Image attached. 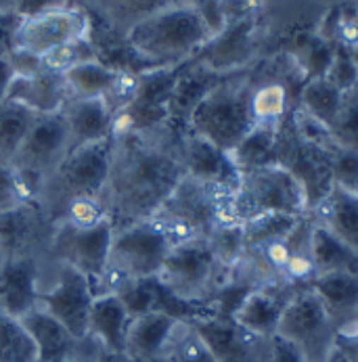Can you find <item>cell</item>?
<instances>
[{
    "label": "cell",
    "mask_w": 358,
    "mask_h": 362,
    "mask_svg": "<svg viewBox=\"0 0 358 362\" xmlns=\"http://www.w3.org/2000/svg\"><path fill=\"white\" fill-rule=\"evenodd\" d=\"M180 145L183 132L170 126L113 136L111 176L101 195L113 230L149 220L187 176Z\"/></svg>",
    "instance_id": "obj_1"
},
{
    "label": "cell",
    "mask_w": 358,
    "mask_h": 362,
    "mask_svg": "<svg viewBox=\"0 0 358 362\" xmlns=\"http://www.w3.org/2000/svg\"><path fill=\"white\" fill-rule=\"evenodd\" d=\"M209 32L191 4H170L137 19L126 42L155 67L178 65L193 59L209 40Z\"/></svg>",
    "instance_id": "obj_2"
},
{
    "label": "cell",
    "mask_w": 358,
    "mask_h": 362,
    "mask_svg": "<svg viewBox=\"0 0 358 362\" xmlns=\"http://www.w3.org/2000/svg\"><path fill=\"white\" fill-rule=\"evenodd\" d=\"M264 214L308 216V202L300 180L279 163L241 172L237 191L222 197L220 222H248Z\"/></svg>",
    "instance_id": "obj_3"
},
{
    "label": "cell",
    "mask_w": 358,
    "mask_h": 362,
    "mask_svg": "<svg viewBox=\"0 0 358 362\" xmlns=\"http://www.w3.org/2000/svg\"><path fill=\"white\" fill-rule=\"evenodd\" d=\"M254 126L252 80H248L243 71H237L193 109L187 130L231 153Z\"/></svg>",
    "instance_id": "obj_4"
},
{
    "label": "cell",
    "mask_w": 358,
    "mask_h": 362,
    "mask_svg": "<svg viewBox=\"0 0 358 362\" xmlns=\"http://www.w3.org/2000/svg\"><path fill=\"white\" fill-rule=\"evenodd\" d=\"M111 161L113 136L71 149L49 174L40 195H45L49 207L61 214H65L67 206L76 199L101 197L111 176Z\"/></svg>",
    "instance_id": "obj_5"
},
{
    "label": "cell",
    "mask_w": 358,
    "mask_h": 362,
    "mask_svg": "<svg viewBox=\"0 0 358 362\" xmlns=\"http://www.w3.org/2000/svg\"><path fill=\"white\" fill-rule=\"evenodd\" d=\"M157 276L183 300L209 306L214 293L229 281L231 270L216 259L207 239H191L172 245Z\"/></svg>",
    "instance_id": "obj_6"
},
{
    "label": "cell",
    "mask_w": 358,
    "mask_h": 362,
    "mask_svg": "<svg viewBox=\"0 0 358 362\" xmlns=\"http://www.w3.org/2000/svg\"><path fill=\"white\" fill-rule=\"evenodd\" d=\"M220 193L191 176H185L168 199L157 207L151 220L166 230L172 245L191 239H207L220 222Z\"/></svg>",
    "instance_id": "obj_7"
},
{
    "label": "cell",
    "mask_w": 358,
    "mask_h": 362,
    "mask_svg": "<svg viewBox=\"0 0 358 362\" xmlns=\"http://www.w3.org/2000/svg\"><path fill=\"white\" fill-rule=\"evenodd\" d=\"M277 335L291 341L308 362H325L337 348L335 320L310 285L298 289L287 304L279 320Z\"/></svg>",
    "instance_id": "obj_8"
},
{
    "label": "cell",
    "mask_w": 358,
    "mask_h": 362,
    "mask_svg": "<svg viewBox=\"0 0 358 362\" xmlns=\"http://www.w3.org/2000/svg\"><path fill=\"white\" fill-rule=\"evenodd\" d=\"M172 250V241L155 220H143L113 233L107 272L122 279L157 276Z\"/></svg>",
    "instance_id": "obj_9"
},
{
    "label": "cell",
    "mask_w": 358,
    "mask_h": 362,
    "mask_svg": "<svg viewBox=\"0 0 358 362\" xmlns=\"http://www.w3.org/2000/svg\"><path fill=\"white\" fill-rule=\"evenodd\" d=\"M331 153L333 151H327L318 145L304 141L296 132L289 115L281 124L277 139V163L289 170L304 187L308 214L333 191Z\"/></svg>",
    "instance_id": "obj_10"
},
{
    "label": "cell",
    "mask_w": 358,
    "mask_h": 362,
    "mask_svg": "<svg viewBox=\"0 0 358 362\" xmlns=\"http://www.w3.org/2000/svg\"><path fill=\"white\" fill-rule=\"evenodd\" d=\"M113 233L109 218L91 228H78L69 222H61L52 237V256L61 259V264L74 266L86 274L93 287V283H97L107 270Z\"/></svg>",
    "instance_id": "obj_11"
},
{
    "label": "cell",
    "mask_w": 358,
    "mask_h": 362,
    "mask_svg": "<svg viewBox=\"0 0 358 362\" xmlns=\"http://www.w3.org/2000/svg\"><path fill=\"white\" fill-rule=\"evenodd\" d=\"M69 153V130L63 113L38 115L21 147L11 159L17 172L49 178L52 170Z\"/></svg>",
    "instance_id": "obj_12"
},
{
    "label": "cell",
    "mask_w": 358,
    "mask_h": 362,
    "mask_svg": "<svg viewBox=\"0 0 358 362\" xmlns=\"http://www.w3.org/2000/svg\"><path fill=\"white\" fill-rule=\"evenodd\" d=\"M88 17L82 11L63 4L40 15L21 19L17 32V47L47 57L49 52L67 42L88 38Z\"/></svg>",
    "instance_id": "obj_13"
},
{
    "label": "cell",
    "mask_w": 358,
    "mask_h": 362,
    "mask_svg": "<svg viewBox=\"0 0 358 362\" xmlns=\"http://www.w3.org/2000/svg\"><path fill=\"white\" fill-rule=\"evenodd\" d=\"M93 302L95 293L88 276L67 264H61L57 287L38 298L40 308L52 314L78 339L88 335Z\"/></svg>",
    "instance_id": "obj_14"
},
{
    "label": "cell",
    "mask_w": 358,
    "mask_h": 362,
    "mask_svg": "<svg viewBox=\"0 0 358 362\" xmlns=\"http://www.w3.org/2000/svg\"><path fill=\"white\" fill-rule=\"evenodd\" d=\"M180 151H183L187 176L214 189L222 197H229L237 191L241 182V172L233 163L231 153L222 151L207 139L193 134L189 130L183 134Z\"/></svg>",
    "instance_id": "obj_15"
},
{
    "label": "cell",
    "mask_w": 358,
    "mask_h": 362,
    "mask_svg": "<svg viewBox=\"0 0 358 362\" xmlns=\"http://www.w3.org/2000/svg\"><path fill=\"white\" fill-rule=\"evenodd\" d=\"M214 352L216 362H270V339L254 335L233 318L207 316L191 320Z\"/></svg>",
    "instance_id": "obj_16"
},
{
    "label": "cell",
    "mask_w": 358,
    "mask_h": 362,
    "mask_svg": "<svg viewBox=\"0 0 358 362\" xmlns=\"http://www.w3.org/2000/svg\"><path fill=\"white\" fill-rule=\"evenodd\" d=\"M258 13L229 23L220 34L212 36L193 57V61L220 74H235L252 59Z\"/></svg>",
    "instance_id": "obj_17"
},
{
    "label": "cell",
    "mask_w": 358,
    "mask_h": 362,
    "mask_svg": "<svg viewBox=\"0 0 358 362\" xmlns=\"http://www.w3.org/2000/svg\"><path fill=\"white\" fill-rule=\"evenodd\" d=\"M298 289L302 287H294L285 281H272L260 285L243 300L233 320L246 331L270 339L272 335H277L279 320Z\"/></svg>",
    "instance_id": "obj_18"
},
{
    "label": "cell",
    "mask_w": 358,
    "mask_h": 362,
    "mask_svg": "<svg viewBox=\"0 0 358 362\" xmlns=\"http://www.w3.org/2000/svg\"><path fill=\"white\" fill-rule=\"evenodd\" d=\"M231 76L233 74L214 71V69L205 67V65L193 61V59L185 61L183 69L178 74V80L174 84L170 103H168V111H170L168 126L174 128L176 132L185 134L187 128H189V117H191L193 109L202 103L218 84H222Z\"/></svg>",
    "instance_id": "obj_19"
},
{
    "label": "cell",
    "mask_w": 358,
    "mask_h": 362,
    "mask_svg": "<svg viewBox=\"0 0 358 362\" xmlns=\"http://www.w3.org/2000/svg\"><path fill=\"white\" fill-rule=\"evenodd\" d=\"M36 276L38 264L32 256H13L4 259L0 268V306L6 316L19 320L40 306Z\"/></svg>",
    "instance_id": "obj_20"
},
{
    "label": "cell",
    "mask_w": 358,
    "mask_h": 362,
    "mask_svg": "<svg viewBox=\"0 0 358 362\" xmlns=\"http://www.w3.org/2000/svg\"><path fill=\"white\" fill-rule=\"evenodd\" d=\"M4 101L25 105L38 115H51L65 109V105L71 101V90L65 74L45 67L34 78H13Z\"/></svg>",
    "instance_id": "obj_21"
},
{
    "label": "cell",
    "mask_w": 358,
    "mask_h": 362,
    "mask_svg": "<svg viewBox=\"0 0 358 362\" xmlns=\"http://www.w3.org/2000/svg\"><path fill=\"white\" fill-rule=\"evenodd\" d=\"M61 113L69 130V151L91 143L109 141L113 136L115 113L103 97L71 99Z\"/></svg>",
    "instance_id": "obj_22"
},
{
    "label": "cell",
    "mask_w": 358,
    "mask_h": 362,
    "mask_svg": "<svg viewBox=\"0 0 358 362\" xmlns=\"http://www.w3.org/2000/svg\"><path fill=\"white\" fill-rule=\"evenodd\" d=\"M180 320L149 312L143 316H134L128 325L126 333V356L134 362H145L159 358L170 333Z\"/></svg>",
    "instance_id": "obj_23"
},
{
    "label": "cell",
    "mask_w": 358,
    "mask_h": 362,
    "mask_svg": "<svg viewBox=\"0 0 358 362\" xmlns=\"http://www.w3.org/2000/svg\"><path fill=\"white\" fill-rule=\"evenodd\" d=\"M132 316L115 293L97 296L91 308L88 333L101 341L107 352L126 354V333Z\"/></svg>",
    "instance_id": "obj_24"
},
{
    "label": "cell",
    "mask_w": 358,
    "mask_h": 362,
    "mask_svg": "<svg viewBox=\"0 0 358 362\" xmlns=\"http://www.w3.org/2000/svg\"><path fill=\"white\" fill-rule=\"evenodd\" d=\"M310 216L358 254V195L333 187V191L310 211Z\"/></svg>",
    "instance_id": "obj_25"
},
{
    "label": "cell",
    "mask_w": 358,
    "mask_h": 362,
    "mask_svg": "<svg viewBox=\"0 0 358 362\" xmlns=\"http://www.w3.org/2000/svg\"><path fill=\"white\" fill-rule=\"evenodd\" d=\"M310 254H312L316 276L318 274H331V272H352V274H358L357 252L350 250L337 235H333L329 228H325L318 222L312 224Z\"/></svg>",
    "instance_id": "obj_26"
},
{
    "label": "cell",
    "mask_w": 358,
    "mask_h": 362,
    "mask_svg": "<svg viewBox=\"0 0 358 362\" xmlns=\"http://www.w3.org/2000/svg\"><path fill=\"white\" fill-rule=\"evenodd\" d=\"M122 76H124L122 71L105 65L99 59L84 61L65 71L71 99H99V97L105 99L117 86Z\"/></svg>",
    "instance_id": "obj_27"
},
{
    "label": "cell",
    "mask_w": 358,
    "mask_h": 362,
    "mask_svg": "<svg viewBox=\"0 0 358 362\" xmlns=\"http://www.w3.org/2000/svg\"><path fill=\"white\" fill-rule=\"evenodd\" d=\"M277 139L279 128L256 124L241 143L231 151V159L239 172H252L264 165L277 163Z\"/></svg>",
    "instance_id": "obj_28"
},
{
    "label": "cell",
    "mask_w": 358,
    "mask_h": 362,
    "mask_svg": "<svg viewBox=\"0 0 358 362\" xmlns=\"http://www.w3.org/2000/svg\"><path fill=\"white\" fill-rule=\"evenodd\" d=\"M310 287L325 302L333 320H340L358 308V274L352 272L318 274L312 279Z\"/></svg>",
    "instance_id": "obj_29"
},
{
    "label": "cell",
    "mask_w": 358,
    "mask_h": 362,
    "mask_svg": "<svg viewBox=\"0 0 358 362\" xmlns=\"http://www.w3.org/2000/svg\"><path fill=\"white\" fill-rule=\"evenodd\" d=\"M291 109L294 105L289 99V88L283 80L272 78L258 86L252 84V113L256 124L281 128Z\"/></svg>",
    "instance_id": "obj_30"
},
{
    "label": "cell",
    "mask_w": 358,
    "mask_h": 362,
    "mask_svg": "<svg viewBox=\"0 0 358 362\" xmlns=\"http://www.w3.org/2000/svg\"><path fill=\"white\" fill-rule=\"evenodd\" d=\"M38 119V113H34L30 107L15 101H2L0 103V159L8 161L21 147L23 139L28 136L30 128Z\"/></svg>",
    "instance_id": "obj_31"
},
{
    "label": "cell",
    "mask_w": 358,
    "mask_h": 362,
    "mask_svg": "<svg viewBox=\"0 0 358 362\" xmlns=\"http://www.w3.org/2000/svg\"><path fill=\"white\" fill-rule=\"evenodd\" d=\"M333 45L325 40L318 32L314 34H304L298 38L294 51H291V63L304 78V82L314 80V78H325L331 61H333Z\"/></svg>",
    "instance_id": "obj_32"
},
{
    "label": "cell",
    "mask_w": 358,
    "mask_h": 362,
    "mask_svg": "<svg viewBox=\"0 0 358 362\" xmlns=\"http://www.w3.org/2000/svg\"><path fill=\"white\" fill-rule=\"evenodd\" d=\"M342 103H344V93L337 86H333L327 78H314L302 86L298 107H302L312 117H316L318 122L331 128V124L335 122L342 109Z\"/></svg>",
    "instance_id": "obj_33"
},
{
    "label": "cell",
    "mask_w": 358,
    "mask_h": 362,
    "mask_svg": "<svg viewBox=\"0 0 358 362\" xmlns=\"http://www.w3.org/2000/svg\"><path fill=\"white\" fill-rule=\"evenodd\" d=\"M161 356L168 362H216L214 352L191 322H178L170 333Z\"/></svg>",
    "instance_id": "obj_34"
},
{
    "label": "cell",
    "mask_w": 358,
    "mask_h": 362,
    "mask_svg": "<svg viewBox=\"0 0 358 362\" xmlns=\"http://www.w3.org/2000/svg\"><path fill=\"white\" fill-rule=\"evenodd\" d=\"M302 218L304 216H291V214H264L243 222L246 250L285 239Z\"/></svg>",
    "instance_id": "obj_35"
},
{
    "label": "cell",
    "mask_w": 358,
    "mask_h": 362,
    "mask_svg": "<svg viewBox=\"0 0 358 362\" xmlns=\"http://www.w3.org/2000/svg\"><path fill=\"white\" fill-rule=\"evenodd\" d=\"M0 362H38V350L21 320L4 316L0 320Z\"/></svg>",
    "instance_id": "obj_36"
},
{
    "label": "cell",
    "mask_w": 358,
    "mask_h": 362,
    "mask_svg": "<svg viewBox=\"0 0 358 362\" xmlns=\"http://www.w3.org/2000/svg\"><path fill=\"white\" fill-rule=\"evenodd\" d=\"M32 209L30 206H19L8 211H0V252L6 258H13L19 247L25 245V241L32 235Z\"/></svg>",
    "instance_id": "obj_37"
},
{
    "label": "cell",
    "mask_w": 358,
    "mask_h": 362,
    "mask_svg": "<svg viewBox=\"0 0 358 362\" xmlns=\"http://www.w3.org/2000/svg\"><path fill=\"white\" fill-rule=\"evenodd\" d=\"M207 243L216 259L224 268H233L246 252V235L243 224L239 222H218L207 237Z\"/></svg>",
    "instance_id": "obj_38"
},
{
    "label": "cell",
    "mask_w": 358,
    "mask_h": 362,
    "mask_svg": "<svg viewBox=\"0 0 358 362\" xmlns=\"http://www.w3.org/2000/svg\"><path fill=\"white\" fill-rule=\"evenodd\" d=\"M99 59L97 47L88 40V38H80L74 42H67L59 49H54L45 57V67L52 69V71H61L65 74L67 69L84 63V61H95Z\"/></svg>",
    "instance_id": "obj_39"
},
{
    "label": "cell",
    "mask_w": 358,
    "mask_h": 362,
    "mask_svg": "<svg viewBox=\"0 0 358 362\" xmlns=\"http://www.w3.org/2000/svg\"><path fill=\"white\" fill-rule=\"evenodd\" d=\"M331 134L342 147L358 149V90L344 95L342 109L331 124Z\"/></svg>",
    "instance_id": "obj_40"
},
{
    "label": "cell",
    "mask_w": 358,
    "mask_h": 362,
    "mask_svg": "<svg viewBox=\"0 0 358 362\" xmlns=\"http://www.w3.org/2000/svg\"><path fill=\"white\" fill-rule=\"evenodd\" d=\"M331 178L333 187L358 195V149L340 145L331 153Z\"/></svg>",
    "instance_id": "obj_41"
},
{
    "label": "cell",
    "mask_w": 358,
    "mask_h": 362,
    "mask_svg": "<svg viewBox=\"0 0 358 362\" xmlns=\"http://www.w3.org/2000/svg\"><path fill=\"white\" fill-rule=\"evenodd\" d=\"M333 49H335L333 61H331V67L325 78L333 86H337L344 95L358 90V67L354 63L352 51H348L344 47H333Z\"/></svg>",
    "instance_id": "obj_42"
},
{
    "label": "cell",
    "mask_w": 358,
    "mask_h": 362,
    "mask_svg": "<svg viewBox=\"0 0 358 362\" xmlns=\"http://www.w3.org/2000/svg\"><path fill=\"white\" fill-rule=\"evenodd\" d=\"M25 204L28 199L23 197L15 168L8 161L0 159V211H8Z\"/></svg>",
    "instance_id": "obj_43"
},
{
    "label": "cell",
    "mask_w": 358,
    "mask_h": 362,
    "mask_svg": "<svg viewBox=\"0 0 358 362\" xmlns=\"http://www.w3.org/2000/svg\"><path fill=\"white\" fill-rule=\"evenodd\" d=\"M6 59L11 63L15 78H34L45 69V57L32 51H25V49H19V47H15Z\"/></svg>",
    "instance_id": "obj_44"
},
{
    "label": "cell",
    "mask_w": 358,
    "mask_h": 362,
    "mask_svg": "<svg viewBox=\"0 0 358 362\" xmlns=\"http://www.w3.org/2000/svg\"><path fill=\"white\" fill-rule=\"evenodd\" d=\"M189 4L202 17L204 25L207 28V32H209V36H216V34H220L226 28V19H224L220 0H191Z\"/></svg>",
    "instance_id": "obj_45"
},
{
    "label": "cell",
    "mask_w": 358,
    "mask_h": 362,
    "mask_svg": "<svg viewBox=\"0 0 358 362\" xmlns=\"http://www.w3.org/2000/svg\"><path fill=\"white\" fill-rule=\"evenodd\" d=\"M335 344L358 356V308L335 320Z\"/></svg>",
    "instance_id": "obj_46"
},
{
    "label": "cell",
    "mask_w": 358,
    "mask_h": 362,
    "mask_svg": "<svg viewBox=\"0 0 358 362\" xmlns=\"http://www.w3.org/2000/svg\"><path fill=\"white\" fill-rule=\"evenodd\" d=\"M21 17L15 11H0V57H8L17 47Z\"/></svg>",
    "instance_id": "obj_47"
},
{
    "label": "cell",
    "mask_w": 358,
    "mask_h": 362,
    "mask_svg": "<svg viewBox=\"0 0 358 362\" xmlns=\"http://www.w3.org/2000/svg\"><path fill=\"white\" fill-rule=\"evenodd\" d=\"M270 362H308L304 354L285 337L272 335L270 337Z\"/></svg>",
    "instance_id": "obj_48"
},
{
    "label": "cell",
    "mask_w": 358,
    "mask_h": 362,
    "mask_svg": "<svg viewBox=\"0 0 358 362\" xmlns=\"http://www.w3.org/2000/svg\"><path fill=\"white\" fill-rule=\"evenodd\" d=\"M220 6H222L224 19H226V25H229L233 21L246 19V17L258 13L260 4H258V0H220Z\"/></svg>",
    "instance_id": "obj_49"
},
{
    "label": "cell",
    "mask_w": 358,
    "mask_h": 362,
    "mask_svg": "<svg viewBox=\"0 0 358 362\" xmlns=\"http://www.w3.org/2000/svg\"><path fill=\"white\" fill-rule=\"evenodd\" d=\"M115 11H122L126 15H149L157 8H161L163 0H109Z\"/></svg>",
    "instance_id": "obj_50"
},
{
    "label": "cell",
    "mask_w": 358,
    "mask_h": 362,
    "mask_svg": "<svg viewBox=\"0 0 358 362\" xmlns=\"http://www.w3.org/2000/svg\"><path fill=\"white\" fill-rule=\"evenodd\" d=\"M57 6H63V0H15V13L21 19L40 15V13L57 8Z\"/></svg>",
    "instance_id": "obj_51"
},
{
    "label": "cell",
    "mask_w": 358,
    "mask_h": 362,
    "mask_svg": "<svg viewBox=\"0 0 358 362\" xmlns=\"http://www.w3.org/2000/svg\"><path fill=\"white\" fill-rule=\"evenodd\" d=\"M13 78H15V74H13V69H11L8 59H6V57H0V103L6 99V90H8Z\"/></svg>",
    "instance_id": "obj_52"
},
{
    "label": "cell",
    "mask_w": 358,
    "mask_h": 362,
    "mask_svg": "<svg viewBox=\"0 0 358 362\" xmlns=\"http://www.w3.org/2000/svg\"><path fill=\"white\" fill-rule=\"evenodd\" d=\"M325 362H358V356L352 354V352H348V350H344V348H335L333 354Z\"/></svg>",
    "instance_id": "obj_53"
},
{
    "label": "cell",
    "mask_w": 358,
    "mask_h": 362,
    "mask_svg": "<svg viewBox=\"0 0 358 362\" xmlns=\"http://www.w3.org/2000/svg\"><path fill=\"white\" fill-rule=\"evenodd\" d=\"M97 362H134V361H130L126 354H113V352H107V350H103L101 358H99Z\"/></svg>",
    "instance_id": "obj_54"
},
{
    "label": "cell",
    "mask_w": 358,
    "mask_h": 362,
    "mask_svg": "<svg viewBox=\"0 0 358 362\" xmlns=\"http://www.w3.org/2000/svg\"><path fill=\"white\" fill-rule=\"evenodd\" d=\"M0 11H15V0H0Z\"/></svg>",
    "instance_id": "obj_55"
},
{
    "label": "cell",
    "mask_w": 358,
    "mask_h": 362,
    "mask_svg": "<svg viewBox=\"0 0 358 362\" xmlns=\"http://www.w3.org/2000/svg\"><path fill=\"white\" fill-rule=\"evenodd\" d=\"M51 362H86L82 356H65V358H59V361H51Z\"/></svg>",
    "instance_id": "obj_56"
},
{
    "label": "cell",
    "mask_w": 358,
    "mask_h": 362,
    "mask_svg": "<svg viewBox=\"0 0 358 362\" xmlns=\"http://www.w3.org/2000/svg\"><path fill=\"white\" fill-rule=\"evenodd\" d=\"M352 57H354V63H357V67H358V45H357V49L352 51Z\"/></svg>",
    "instance_id": "obj_57"
},
{
    "label": "cell",
    "mask_w": 358,
    "mask_h": 362,
    "mask_svg": "<svg viewBox=\"0 0 358 362\" xmlns=\"http://www.w3.org/2000/svg\"><path fill=\"white\" fill-rule=\"evenodd\" d=\"M145 362H168L163 356H159V358H154V361H145Z\"/></svg>",
    "instance_id": "obj_58"
},
{
    "label": "cell",
    "mask_w": 358,
    "mask_h": 362,
    "mask_svg": "<svg viewBox=\"0 0 358 362\" xmlns=\"http://www.w3.org/2000/svg\"><path fill=\"white\" fill-rule=\"evenodd\" d=\"M4 259H6V256H4V254L0 252V268H2V264H4Z\"/></svg>",
    "instance_id": "obj_59"
},
{
    "label": "cell",
    "mask_w": 358,
    "mask_h": 362,
    "mask_svg": "<svg viewBox=\"0 0 358 362\" xmlns=\"http://www.w3.org/2000/svg\"><path fill=\"white\" fill-rule=\"evenodd\" d=\"M4 316H6V314H4V310H2V306H0V320H2Z\"/></svg>",
    "instance_id": "obj_60"
}]
</instances>
